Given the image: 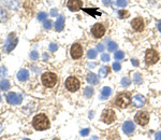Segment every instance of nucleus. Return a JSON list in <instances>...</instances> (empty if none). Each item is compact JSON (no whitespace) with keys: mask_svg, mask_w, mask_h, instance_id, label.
I'll return each mask as SVG.
<instances>
[{"mask_svg":"<svg viewBox=\"0 0 161 140\" xmlns=\"http://www.w3.org/2000/svg\"><path fill=\"white\" fill-rule=\"evenodd\" d=\"M30 58H31L32 60L38 59V58H39V54H38V52H36V51L31 52V54H30Z\"/></svg>","mask_w":161,"mask_h":140,"instance_id":"nucleus-32","label":"nucleus"},{"mask_svg":"<svg viewBox=\"0 0 161 140\" xmlns=\"http://www.w3.org/2000/svg\"><path fill=\"white\" fill-rule=\"evenodd\" d=\"M116 4H117V7L125 8L126 6L128 4V0H117V1H116Z\"/></svg>","mask_w":161,"mask_h":140,"instance_id":"nucleus-27","label":"nucleus"},{"mask_svg":"<svg viewBox=\"0 0 161 140\" xmlns=\"http://www.w3.org/2000/svg\"><path fill=\"white\" fill-rule=\"evenodd\" d=\"M90 140H98V138H97V137H94V138H91Z\"/></svg>","mask_w":161,"mask_h":140,"instance_id":"nucleus-46","label":"nucleus"},{"mask_svg":"<svg viewBox=\"0 0 161 140\" xmlns=\"http://www.w3.org/2000/svg\"><path fill=\"white\" fill-rule=\"evenodd\" d=\"M87 82L90 83V84H92V85H95V84H97L99 82L98 77H97L94 72H90V74H87Z\"/></svg>","mask_w":161,"mask_h":140,"instance_id":"nucleus-19","label":"nucleus"},{"mask_svg":"<svg viewBox=\"0 0 161 140\" xmlns=\"http://www.w3.org/2000/svg\"><path fill=\"white\" fill-rule=\"evenodd\" d=\"M1 132H2V125L0 124V134H1Z\"/></svg>","mask_w":161,"mask_h":140,"instance_id":"nucleus-45","label":"nucleus"},{"mask_svg":"<svg viewBox=\"0 0 161 140\" xmlns=\"http://www.w3.org/2000/svg\"><path fill=\"white\" fill-rule=\"evenodd\" d=\"M23 140H30V139H23Z\"/></svg>","mask_w":161,"mask_h":140,"instance_id":"nucleus-48","label":"nucleus"},{"mask_svg":"<svg viewBox=\"0 0 161 140\" xmlns=\"http://www.w3.org/2000/svg\"><path fill=\"white\" fill-rule=\"evenodd\" d=\"M70 53H71V56H72L73 59H79V58H81L83 55V49L82 47H81V44L79 43L73 44Z\"/></svg>","mask_w":161,"mask_h":140,"instance_id":"nucleus-10","label":"nucleus"},{"mask_svg":"<svg viewBox=\"0 0 161 140\" xmlns=\"http://www.w3.org/2000/svg\"><path fill=\"white\" fill-rule=\"evenodd\" d=\"M42 83L45 85L46 87H53L57 83V76L53 72H45L42 74Z\"/></svg>","mask_w":161,"mask_h":140,"instance_id":"nucleus-3","label":"nucleus"},{"mask_svg":"<svg viewBox=\"0 0 161 140\" xmlns=\"http://www.w3.org/2000/svg\"><path fill=\"white\" fill-rule=\"evenodd\" d=\"M130 84H131V81L129 78H122V85L124 87H128Z\"/></svg>","mask_w":161,"mask_h":140,"instance_id":"nucleus-26","label":"nucleus"},{"mask_svg":"<svg viewBox=\"0 0 161 140\" xmlns=\"http://www.w3.org/2000/svg\"><path fill=\"white\" fill-rule=\"evenodd\" d=\"M63 27H65V16L60 15L55 23V29H56V31H61L63 29Z\"/></svg>","mask_w":161,"mask_h":140,"instance_id":"nucleus-16","label":"nucleus"},{"mask_svg":"<svg viewBox=\"0 0 161 140\" xmlns=\"http://www.w3.org/2000/svg\"><path fill=\"white\" fill-rule=\"evenodd\" d=\"M102 1H103V4H105V6H109L111 4V0H102Z\"/></svg>","mask_w":161,"mask_h":140,"instance_id":"nucleus-43","label":"nucleus"},{"mask_svg":"<svg viewBox=\"0 0 161 140\" xmlns=\"http://www.w3.org/2000/svg\"><path fill=\"white\" fill-rule=\"evenodd\" d=\"M102 121L106 124H111L113 123L116 119V114L115 112L111 109H106V110L103 111V113H102V117H101Z\"/></svg>","mask_w":161,"mask_h":140,"instance_id":"nucleus-8","label":"nucleus"},{"mask_svg":"<svg viewBox=\"0 0 161 140\" xmlns=\"http://www.w3.org/2000/svg\"><path fill=\"white\" fill-rule=\"evenodd\" d=\"M33 127L37 130H44L49 127V121L45 114H38L33 117Z\"/></svg>","mask_w":161,"mask_h":140,"instance_id":"nucleus-1","label":"nucleus"},{"mask_svg":"<svg viewBox=\"0 0 161 140\" xmlns=\"http://www.w3.org/2000/svg\"><path fill=\"white\" fill-rule=\"evenodd\" d=\"M108 49H109L110 52H114V51H116V49H117V44H116L115 42H110L109 45H108Z\"/></svg>","mask_w":161,"mask_h":140,"instance_id":"nucleus-29","label":"nucleus"},{"mask_svg":"<svg viewBox=\"0 0 161 140\" xmlns=\"http://www.w3.org/2000/svg\"><path fill=\"white\" fill-rule=\"evenodd\" d=\"M43 27L45 28V29H51L52 28V22L51 21H44V24H43Z\"/></svg>","mask_w":161,"mask_h":140,"instance_id":"nucleus-31","label":"nucleus"},{"mask_svg":"<svg viewBox=\"0 0 161 140\" xmlns=\"http://www.w3.org/2000/svg\"><path fill=\"white\" fill-rule=\"evenodd\" d=\"M58 50V45L55 43H52V44H49V51L51 52H56V51Z\"/></svg>","mask_w":161,"mask_h":140,"instance_id":"nucleus-34","label":"nucleus"},{"mask_svg":"<svg viewBox=\"0 0 161 140\" xmlns=\"http://www.w3.org/2000/svg\"><path fill=\"white\" fill-rule=\"evenodd\" d=\"M134 124L132 123V122H125L124 125H122V130H124V133L127 134V135H131L133 132H134Z\"/></svg>","mask_w":161,"mask_h":140,"instance_id":"nucleus-15","label":"nucleus"},{"mask_svg":"<svg viewBox=\"0 0 161 140\" xmlns=\"http://www.w3.org/2000/svg\"><path fill=\"white\" fill-rule=\"evenodd\" d=\"M0 101H1V97H0Z\"/></svg>","mask_w":161,"mask_h":140,"instance_id":"nucleus-49","label":"nucleus"},{"mask_svg":"<svg viewBox=\"0 0 161 140\" xmlns=\"http://www.w3.org/2000/svg\"><path fill=\"white\" fill-rule=\"evenodd\" d=\"M131 101H132V105H133L134 107L141 108L142 106H144V103H145V97L143 96V95H141V94H138V95L133 96V98H132Z\"/></svg>","mask_w":161,"mask_h":140,"instance_id":"nucleus-14","label":"nucleus"},{"mask_svg":"<svg viewBox=\"0 0 161 140\" xmlns=\"http://www.w3.org/2000/svg\"><path fill=\"white\" fill-rule=\"evenodd\" d=\"M67 90L70 92H76L79 88V81L75 77H70L66 81Z\"/></svg>","mask_w":161,"mask_h":140,"instance_id":"nucleus-5","label":"nucleus"},{"mask_svg":"<svg viewBox=\"0 0 161 140\" xmlns=\"http://www.w3.org/2000/svg\"><path fill=\"white\" fill-rule=\"evenodd\" d=\"M53 140H59V139H58V138H54Z\"/></svg>","mask_w":161,"mask_h":140,"instance_id":"nucleus-47","label":"nucleus"},{"mask_svg":"<svg viewBox=\"0 0 161 140\" xmlns=\"http://www.w3.org/2000/svg\"><path fill=\"white\" fill-rule=\"evenodd\" d=\"M91 33H92V36L95 38H97V39L102 38L105 33V27L100 23L95 24L91 28Z\"/></svg>","mask_w":161,"mask_h":140,"instance_id":"nucleus-6","label":"nucleus"},{"mask_svg":"<svg viewBox=\"0 0 161 140\" xmlns=\"http://www.w3.org/2000/svg\"><path fill=\"white\" fill-rule=\"evenodd\" d=\"M0 76L1 77H6V68L4 67H0Z\"/></svg>","mask_w":161,"mask_h":140,"instance_id":"nucleus-38","label":"nucleus"},{"mask_svg":"<svg viewBox=\"0 0 161 140\" xmlns=\"http://www.w3.org/2000/svg\"><path fill=\"white\" fill-rule=\"evenodd\" d=\"M131 103V97L129 93H120L116 97L115 103L119 108H127Z\"/></svg>","mask_w":161,"mask_h":140,"instance_id":"nucleus-2","label":"nucleus"},{"mask_svg":"<svg viewBox=\"0 0 161 140\" xmlns=\"http://www.w3.org/2000/svg\"><path fill=\"white\" fill-rule=\"evenodd\" d=\"M134 120L139 125L144 126V125H146V124L148 123V121H149V115H148V113L145 112V111H139L138 113H136V115H135Z\"/></svg>","mask_w":161,"mask_h":140,"instance_id":"nucleus-7","label":"nucleus"},{"mask_svg":"<svg viewBox=\"0 0 161 140\" xmlns=\"http://www.w3.org/2000/svg\"><path fill=\"white\" fill-rule=\"evenodd\" d=\"M97 50L98 51H103L104 50V47H103V44H98V47H97Z\"/></svg>","mask_w":161,"mask_h":140,"instance_id":"nucleus-41","label":"nucleus"},{"mask_svg":"<svg viewBox=\"0 0 161 140\" xmlns=\"http://www.w3.org/2000/svg\"><path fill=\"white\" fill-rule=\"evenodd\" d=\"M92 94H94V88H92V87H86L85 90H84V96H85L86 98L91 97Z\"/></svg>","mask_w":161,"mask_h":140,"instance_id":"nucleus-23","label":"nucleus"},{"mask_svg":"<svg viewBox=\"0 0 161 140\" xmlns=\"http://www.w3.org/2000/svg\"><path fill=\"white\" fill-rule=\"evenodd\" d=\"M133 80H134V83L135 84H142L143 80H142V76L140 74H133Z\"/></svg>","mask_w":161,"mask_h":140,"instance_id":"nucleus-24","label":"nucleus"},{"mask_svg":"<svg viewBox=\"0 0 161 140\" xmlns=\"http://www.w3.org/2000/svg\"><path fill=\"white\" fill-rule=\"evenodd\" d=\"M113 69H114V71H119V70L122 69L120 64H119V63H114V64H113Z\"/></svg>","mask_w":161,"mask_h":140,"instance_id":"nucleus-36","label":"nucleus"},{"mask_svg":"<svg viewBox=\"0 0 161 140\" xmlns=\"http://www.w3.org/2000/svg\"><path fill=\"white\" fill-rule=\"evenodd\" d=\"M83 6L82 0H69L68 4H67V7L69 8V10L75 12V11H79Z\"/></svg>","mask_w":161,"mask_h":140,"instance_id":"nucleus-13","label":"nucleus"},{"mask_svg":"<svg viewBox=\"0 0 161 140\" xmlns=\"http://www.w3.org/2000/svg\"><path fill=\"white\" fill-rule=\"evenodd\" d=\"M101 60L102 62H110V55L109 54H106V53L102 54L101 55Z\"/></svg>","mask_w":161,"mask_h":140,"instance_id":"nucleus-35","label":"nucleus"},{"mask_svg":"<svg viewBox=\"0 0 161 140\" xmlns=\"http://www.w3.org/2000/svg\"><path fill=\"white\" fill-rule=\"evenodd\" d=\"M155 140H161V132H158L155 135Z\"/></svg>","mask_w":161,"mask_h":140,"instance_id":"nucleus-39","label":"nucleus"},{"mask_svg":"<svg viewBox=\"0 0 161 140\" xmlns=\"http://www.w3.org/2000/svg\"><path fill=\"white\" fill-rule=\"evenodd\" d=\"M17 38H15V33H10V36L8 37V40L6 42V47H4V51H7V52H11V51L13 50L14 47H16L17 44Z\"/></svg>","mask_w":161,"mask_h":140,"instance_id":"nucleus-9","label":"nucleus"},{"mask_svg":"<svg viewBox=\"0 0 161 140\" xmlns=\"http://www.w3.org/2000/svg\"><path fill=\"white\" fill-rule=\"evenodd\" d=\"M10 88V82L8 80L0 81V90L1 91H7Z\"/></svg>","mask_w":161,"mask_h":140,"instance_id":"nucleus-21","label":"nucleus"},{"mask_svg":"<svg viewBox=\"0 0 161 140\" xmlns=\"http://www.w3.org/2000/svg\"><path fill=\"white\" fill-rule=\"evenodd\" d=\"M81 135H82L83 137L88 136L89 135V128H84V129L81 130Z\"/></svg>","mask_w":161,"mask_h":140,"instance_id":"nucleus-37","label":"nucleus"},{"mask_svg":"<svg viewBox=\"0 0 161 140\" xmlns=\"http://www.w3.org/2000/svg\"><path fill=\"white\" fill-rule=\"evenodd\" d=\"M46 16H47V14H46L45 12H41V13L38 14V20L39 21H44L46 18Z\"/></svg>","mask_w":161,"mask_h":140,"instance_id":"nucleus-33","label":"nucleus"},{"mask_svg":"<svg viewBox=\"0 0 161 140\" xmlns=\"http://www.w3.org/2000/svg\"><path fill=\"white\" fill-rule=\"evenodd\" d=\"M157 27H158V30H159V31H160V33H161V21H160V22H159V23H158Z\"/></svg>","mask_w":161,"mask_h":140,"instance_id":"nucleus-44","label":"nucleus"},{"mask_svg":"<svg viewBox=\"0 0 161 140\" xmlns=\"http://www.w3.org/2000/svg\"><path fill=\"white\" fill-rule=\"evenodd\" d=\"M87 56H88V58H90V59H94V58H96L97 57V51L96 50H89L88 53H87Z\"/></svg>","mask_w":161,"mask_h":140,"instance_id":"nucleus-25","label":"nucleus"},{"mask_svg":"<svg viewBox=\"0 0 161 140\" xmlns=\"http://www.w3.org/2000/svg\"><path fill=\"white\" fill-rule=\"evenodd\" d=\"M159 54L156 50H153V49H149V50L146 51V54H145V62L147 65H154L159 60Z\"/></svg>","mask_w":161,"mask_h":140,"instance_id":"nucleus-4","label":"nucleus"},{"mask_svg":"<svg viewBox=\"0 0 161 140\" xmlns=\"http://www.w3.org/2000/svg\"><path fill=\"white\" fill-rule=\"evenodd\" d=\"M131 62H132V65H133V66H139V62L136 59H132Z\"/></svg>","mask_w":161,"mask_h":140,"instance_id":"nucleus-42","label":"nucleus"},{"mask_svg":"<svg viewBox=\"0 0 161 140\" xmlns=\"http://www.w3.org/2000/svg\"><path fill=\"white\" fill-rule=\"evenodd\" d=\"M131 26L135 31H142V30H144L145 23L144 21H143V18L136 17V18H134V20L131 22Z\"/></svg>","mask_w":161,"mask_h":140,"instance_id":"nucleus-12","label":"nucleus"},{"mask_svg":"<svg viewBox=\"0 0 161 140\" xmlns=\"http://www.w3.org/2000/svg\"><path fill=\"white\" fill-rule=\"evenodd\" d=\"M118 15H119V18H126V17L128 16V12L125 10H120L118 12Z\"/></svg>","mask_w":161,"mask_h":140,"instance_id":"nucleus-30","label":"nucleus"},{"mask_svg":"<svg viewBox=\"0 0 161 140\" xmlns=\"http://www.w3.org/2000/svg\"><path fill=\"white\" fill-rule=\"evenodd\" d=\"M109 71H110V68L109 67H106V66H103L100 68V70H99V76L101 78H104L108 76V74H109Z\"/></svg>","mask_w":161,"mask_h":140,"instance_id":"nucleus-20","label":"nucleus"},{"mask_svg":"<svg viewBox=\"0 0 161 140\" xmlns=\"http://www.w3.org/2000/svg\"><path fill=\"white\" fill-rule=\"evenodd\" d=\"M23 100V97L20 96V94L15 93H9L7 95V101L10 105H20Z\"/></svg>","mask_w":161,"mask_h":140,"instance_id":"nucleus-11","label":"nucleus"},{"mask_svg":"<svg viewBox=\"0 0 161 140\" xmlns=\"http://www.w3.org/2000/svg\"><path fill=\"white\" fill-rule=\"evenodd\" d=\"M7 18H8L7 11L4 10V9H2V8H0V22L4 23V22L7 21Z\"/></svg>","mask_w":161,"mask_h":140,"instance_id":"nucleus-22","label":"nucleus"},{"mask_svg":"<svg viewBox=\"0 0 161 140\" xmlns=\"http://www.w3.org/2000/svg\"><path fill=\"white\" fill-rule=\"evenodd\" d=\"M115 59H118V60H120V59H122L124 57H125V53L122 52V51H117L115 53Z\"/></svg>","mask_w":161,"mask_h":140,"instance_id":"nucleus-28","label":"nucleus"},{"mask_svg":"<svg viewBox=\"0 0 161 140\" xmlns=\"http://www.w3.org/2000/svg\"><path fill=\"white\" fill-rule=\"evenodd\" d=\"M111 93H112V90H111L109 86L103 87V88H102V92H101L100 99H106V98H109V96L111 95Z\"/></svg>","mask_w":161,"mask_h":140,"instance_id":"nucleus-18","label":"nucleus"},{"mask_svg":"<svg viewBox=\"0 0 161 140\" xmlns=\"http://www.w3.org/2000/svg\"><path fill=\"white\" fill-rule=\"evenodd\" d=\"M28 78H29V72H28V70L22 69L18 71V74H17V79L20 81H26V80H28Z\"/></svg>","mask_w":161,"mask_h":140,"instance_id":"nucleus-17","label":"nucleus"},{"mask_svg":"<svg viewBox=\"0 0 161 140\" xmlns=\"http://www.w3.org/2000/svg\"><path fill=\"white\" fill-rule=\"evenodd\" d=\"M51 15H52V16H57V9H52Z\"/></svg>","mask_w":161,"mask_h":140,"instance_id":"nucleus-40","label":"nucleus"}]
</instances>
